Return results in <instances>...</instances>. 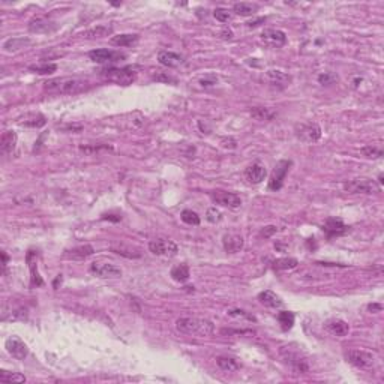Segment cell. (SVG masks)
<instances>
[{
	"label": "cell",
	"mask_w": 384,
	"mask_h": 384,
	"mask_svg": "<svg viewBox=\"0 0 384 384\" xmlns=\"http://www.w3.org/2000/svg\"><path fill=\"white\" fill-rule=\"evenodd\" d=\"M222 146L224 147H230V149H236L237 147V143L234 138H224L222 140Z\"/></svg>",
	"instance_id": "7dc6e473"
},
{
	"label": "cell",
	"mask_w": 384,
	"mask_h": 384,
	"mask_svg": "<svg viewBox=\"0 0 384 384\" xmlns=\"http://www.w3.org/2000/svg\"><path fill=\"white\" fill-rule=\"evenodd\" d=\"M93 254H95L93 246H90V245H80V246H75L72 249L65 251V258H68V260H86L87 257H90Z\"/></svg>",
	"instance_id": "44dd1931"
},
{
	"label": "cell",
	"mask_w": 384,
	"mask_h": 384,
	"mask_svg": "<svg viewBox=\"0 0 384 384\" xmlns=\"http://www.w3.org/2000/svg\"><path fill=\"white\" fill-rule=\"evenodd\" d=\"M176 329L189 336H197V338H206L210 336L215 332V326L212 321L197 317H182L176 321Z\"/></svg>",
	"instance_id": "7a4b0ae2"
},
{
	"label": "cell",
	"mask_w": 384,
	"mask_h": 384,
	"mask_svg": "<svg viewBox=\"0 0 384 384\" xmlns=\"http://www.w3.org/2000/svg\"><path fill=\"white\" fill-rule=\"evenodd\" d=\"M318 81L321 83V84H332V83H335V81H338V77L335 75V74H330V72H326V74H321L320 77H318Z\"/></svg>",
	"instance_id": "7bdbcfd3"
},
{
	"label": "cell",
	"mask_w": 384,
	"mask_h": 384,
	"mask_svg": "<svg viewBox=\"0 0 384 384\" xmlns=\"http://www.w3.org/2000/svg\"><path fill=\"white\" fill-rule=\"evenodd\" d=\"M90 273H93L98 278H104V279H116V278L122 276L120 267H117L111 263H102V261L92 263Z\"/></svg>",
	"instance_id": "30bf717a"
},
{
	"label": "cell",
	"mask_w": 384,
	"mask_h": 384,
	"mask_svg": "<svg viewBox=\"0 0 384 384\" xmlns=\"http://www.w3.org/2000/svg\"><path fill=\"white\" fill-rule=\"evenodd\" d=\"M140 36L135 33H125V35H117L111 38V44L117 47H132L138 42Z\"/></svg>",
	"instance_id": "83f0119b"
},
{
	"label": "cell",
	"mask_w": 384,
	"mask_h": 384,
	"mask_svg": "<svg viewBox=\"0 0 384 384\" xmlns=\"http://www.w3.org/2000/svg\"><path fill=\"white\" fill-rule=\"evenodd\" d=\"M324 329H326L330 335H333V336H345V335H348V332H350L348 323L344 321V320H339V318H332V320L326 321Z\"/></svg>",
	"instance_id": "d6986e66"
},
{
	"label": "cell",
	"mask_w": 384,
	"mask_h": 384,
	"mask_svg": "<svg viewBox=\"0 0 384 384\" xmlns=\"http://www.w3.org/2000/svg\"><path fill=\"white\" fill-rule=\"evenodd\" d=\"M281 356L284 359V362L297 374H305L309 371V365L305 360V357H302L297 351H291L287 347H282L281 350Z\"/></svg>",
	"instance_id": "8992f818"
},
{
	"label": "cell",
	"mask_w": 384,
	"mask_h": 384,
	"mask_svg": "<svg viewBox=\"0 0 384 384\" xmlns=\"http://www.w3.org/2000/svg\"><path fill=\"white\" fill-rule=\"evenodd\" d=\"M362 155H365L366 158H381L383 156V150L375 147V146H366L360 149Z\"/></svg>",
	"instance_id": "60d3db41"
},
{
	"label": "cell",
	"mask_w": 384,
	"mask_h": 384,
	"mask_svg": "<svg viewBox=\"0 0 384 384\" xmlns=\"http://www.w3.org/2000/svg\"><path fill=\"white\" fill-rule=\"evenodd\" d=\"M27 264H29V269H30V285L32 287H41L44 284L39 272H38V266H36V254L33 251H29L27 252Z\"/></svg>",
	"instance_id": "7402d4cb"
},
{
	"label": "cell",
	"mask_w": 384,
	"mask_h": 384,
	"mask_svg": "<svg viewBox=\"0 0 384 384\" xmlns=\"http://www.w3.org/2000/svg\"><path fill=\"white\" fill-rule=\"evenodd\" d=\"M29 69L35 74H41V75H47V74H53L57 71V65L56 63H44V65H32L29 66Z\"/></svg>",
	"instance_id": "d590c367"
},
{
	"label": "cell",
	"mask_w": 384,
	"mask_h": 384,
	"mask_svg": "<svg viewBox=\"0 0 384 384\" xmlns=\"http://www.w3.org/2000/svg\"><path fill=\"white\" fill-rule=\"evenodd\" d=\"M149 249L152 254L159 257H174L179 251V246L168 239H153L149 243Z\"/></svg>",
	"instance_id": "ba28073f"
},
{
	"label": "cell",
	"mask_w": 384,
	"mask_h": 384,
	"mask_svg": "<svg viewBox=\"0 0 384 384\" xmlns=\"http://www.w3.org/2000/svg\"><path fill=\"white\" fill-rule=\"evenodd\" d=\"M258 300H260L264 306H267V308H281V306L284 305V302L281 300V297H279L278 294H275L273 291H270V290L261 291V293L258 294Z\"/></svg>",
	"instance_id": "d4e9b609"
},
{
	"label": "cell",
	"mask_w": 384,
	"mask_h": 384,
	"mask_svg": "<svg viewBox=\"0 0 384 384\" xmlns=\"http://www.w3.org/2000/svg\"><path fill=\"white\" fill-rule=\"evenodd\" d=\"M101 75L108 80L113 81L116 84H122V86H129L137 80V71L131 66L126 68H108L104 69L101 72Z\"/></svg>",
	"instance_id": "3957f363"
},
{
	"label": "cell",
	"mask_w": 384,
	"mask_h": 384,
	"mask_svg": "<svg viewBox=\"0 0 384 384\" xmlns=\"http://www.w3.org/2000/svg\"><path fill=\"white\" fill-rule=\"evenodd\" d=\"M90 60H93L95 63H116L120 62L123 59H126V56L120 51H114V50H108V48H98L89 53Z\"/></svg>",
	"instance_id": "8fae6325"
},
{
	"label": "cell",
	"mask_w": 384,
	"mask_h": 384,
	"mask_svg": "<svg viewBox=\"0 0 384 384\" xmlns=\"http://www.w3.org/2000/svg\"><path fill=\"white\" fill-rule=\"evenodd\" d=\"M111 251L117 255H122V257H126V258H140L141 254L138 251H132L131 248H126V246H113Z\"/></svg>",
	"instance_id": "8d00e7d4"
},
{
	"label": "cell",
	"mask_w": 384,
	"mask_h": 384,
	"mask_svg": "<svg viewBox=\"0 0 384 384\" xmlns=\"http://www.w3.org/2000/svg\"><path fill=\"white\" fill-rule=\"evenodd\" d=\"M17 140H18V137L14 131H5L2 134V138H0V152L3 155L11 153L15 149Z\"/></svg>",
	"instance_id": "cb8c5ba5"
},
{
	"label": "cell",
	"mask_w": 384,
	"mask_h": 384,
	"mask_svg": "<svg viewBox=\"0 0 384 384\" xmlns=\"http://www.w3.org/2000/svg\"><path fill=\"white\" fill-rule=\"evenodd\" d=\"M158 62L167 68H179L185 63V59L177 54V53H173V51H159L158 53Z\"/></svg>",
	"instance_id": "e0dca14e"
},
{
	"label": "cell",
	"mask_w": 384,
	"mask_h": 384,
	"mask_svg": "<svg viewBox=\"0 0 384 384\" xmlns=\"http://www.w3.org/2000/svg\"><path fill=\"white\" fill-rule=\"evenodd\" d=\"M260 23H264V18H258V20H254V21H249L248 23V27H257Z\"/></svg>",
	"instance_id": "f907efd6"
},
{
	"label": "cell",
	"mask_w": 384,
	"mask_h": 384,
	"mask_svg": "<svg viewBox=\"0 0 384 384\" xmlns=\"http://www.w3.org/2000/svg\"><path fill=\"white\" fill-rule=\"evenodd\" d=\"M210 198L215 204L228 207V209H239L242 206V200L237 194L227 191H212Z\"/></svg>",
	"instance_id": "52a82bcc"
},
{
	"label": "cell",
	"mask_w": 384,
	"mask_h": 384,
	"mask_svg": "<svg viewBox=\"0 0 384 384\" xmlns=\"http://www.w3.org/2000/svg\"><path fill=\"white\" fill-rule=\"evenodd\" d=\"M245 176H246V179H248L251 183L258 185V183H261V182L266 179L267 170H266V167L261 165L260 162H255V164H252V165H249V167L246 168Z\"/></svg>",
	"instance_id": "ac0fdd59"
},
{
	"label": "cell",
	"mask_w": 384,
	"mask_h": 384,
	"mask_svg": "<svg viewBox=\"0 0 384 384\" xmlns=\"http://www.w3.org/2000/svg\"><path fill=\"white\" fill-rule=\"evenodd\" d=\"M251 116L258 122H270L276 117V111L267 107H254L251 110Z\"/></svg>",
	"instance_id": "4316f807"
},
{
	"label": "cell",
	"mask_w": 384,
	"mask_h": 384,
	"mask_svg": "<svg viewBox=\"0 0 384 384\" xmlns=\"http://www.w3.org/2000/svg\"><path fill=\"white\" fill-rule=\"evenodd\" d=\"M191 276L188 264H177L171 269V278L177 282H186Z\"/></svg>",
	"instance_id": "1f68e13d"
},
{
	"label": "cell",
	"mask_w": 384,
	"mask_h": 384,
	"mask_svg": "<svg viewBox=\"0 0 384 384\" xmlns=\"http://www.w3.org/2000/svg\"><path fill=\"white\" fill-rule=\"evenodd\" d=\"M111 33H113L111 26H96V27H92V29L86 30L83 33V38L84 39H101V38H105Z\"/></svg>",
	"instance_id": "484cf974"
},
{
	"label": "cell",
	"mask_w": 384,
	"mask_h": 384,
	"mask_svg": "<svg viewBox=\"0 0 384 384\" xmlns=\"http://www.w3.org/2000/svg\"><path fill=\"white\" fill-rule=\"evenodd\" d=\"M233 11L240 17H251L258 11V6L254 3H248V2H240L233 6Z\"/></svg>",
	"instance_id": "4dcf8cb0"
},
{
	"label": "cell",
	"mask_w": 384,
	"mask_h": 384,
	"mask_svg": "<svg viewBox=\"0 0 384 384\" xmlns=\"http://www.w3.org/2000/svg\"><path fill=\"white\" fill-rule=\"evenodd\" d=\"M261 39L270 47H282L287 44V35L279 29H266L261 33Z\"/></svg>",
	"instance_id": "2e32d148"
},
{
	"label": "cell",
	"mask_w": 384,
	"mask_h": 384,
	"mask_svg": "<svg viewBox=\"0 0 384 384\" xmlns=\"http://www.w3.org/2000/svg\"><path fill=\"white\" fill-rule=\"evenodd\" d=\"M56 24L48 21L47 18L44 17H36L33 18L30 23H29V30L33 32V33H47V32H53L56 30Z\"/></svg>",
	"instance_id": "603a6c76"
},
{
	"label": "cell",
	"mask_w": 384,
	"mask_h": 384,
	"mask_svg": "<svg viewBox=\"0 0 384 384\" xmlns=\"http://www.w3.org/2000/svg\"><path fill=\"white\" fill-rule=\"evenodd\" d=\"M180 218L188 225H198L200 224V216L195 212H192V210H183Z\"/></svg>",
	"instance_id": "74e56055"
},
{
	"label": "cell",
	"mask_w": 384,
	"mask_h": 384,
	"mask_svg": "<svg viewBox=\"0 0 384 384\" xmlns=\"http://www.w3.org/2000/svg\"><path fill=\"white\" fill-rule=\"evenodd\" d=\"M2 258H3L2 266H3V269H6V266H8V255H6V252H2Z\"/></svg>",
	"instance_id": "816d5d0a"
},
{
	"label": "cell",
	"mask_w": 384,
	"mask_h": 384,
	"mask_svg": "<svg viewBox=\"0 0 384 384\" xmlns=\"http://www.w3.org/2000/svg\"><path fill=\"white\" fill-rule=\"evenodd\" d=\"M231 317H239V318H246V320H251V321H254L255 318L254 317H251V315H248L245 311H242V309H233V311H230L228 312Z\"/></svg>",
	"instance_id": "bcb514c9"
},
{
	"label": "cell",
	"mask_w": 384,
	"mask_h": 384,
	"mask_svg": "<svg viewBox=\"0 0 384 384\" xmlns=\"http://www.w3.org/2000/svg\"><path fill=\"white\" fill-rule=\"evenodd\" d=\"M30 44H32V41L27 39V38H11V39L5 41L3 50L6 53H12V51H18V50H21V48H24Z\"/></svg>",
	"instance_id": "f1b7e54d"
},
{
	"label": "cell",
	"mask_w": 384,
	"mask_h": 384,
	"mask_svg": "<svg viewBox=\"0 0 384 384\" xmlns=\"http://www.w3.org/2000/svg\"><path fill=\"white\" fill-rule=\"evenodd\" d=\"M296 135L306 143H315L321 137V128L315 123H303L296 128Z\"/></svg>",
	"instance_id": "7c38bea8"
},
{
	"label": "cell",
	"mask_w": 384,
	"mask_h": 384,
	"mask_svg": "<svg viewBox=\"0 0 384 384\" xmlns=\"http://www.w3.org/2000/svg\"><path fill=\"white\" fill-rule=\"evenodd\" d=\"M290 167H291V161H285V159L279 161V162L275 165V168H273V171H272V176H270V180H269V189H272V191H279V189L282 188L284 180H285V176H287Z\"/></svg>",
	"instance_id": "9c48e42d"
},
{
	"label": "cell",
	"mask_w": 384,
	"mask_h": 384,
	"mask_svg": "<svg viewBox=\"0 0 384 384\" xmlns=\"http://www.w3.org/2000/svg\"><path fill=\"white\" fill-rule=\"evenodd\" d=\"M278 321H279L282 330H290L294 324V314L290 311H282L278 314Z\"/></svg>",
	"instance_id": "836d02e7"
},
{
	"label": "cell",
	"mask_w": 384,
	"mask_h": 384,
	"mask_svg": "<svg viewBox=\"0 0 384 384\" xmlns=\"http://www.w3.org/2000/svg\"><path fill=\"white\" fill-rule=\"evenodd\" d=\"M59 282H62V275H59L57 278H56V281H54V288L57 290V285H59Z\"/></svg>",
	"instance_id": "f5cc1de1"
},
{
	"label": "cell",
	"mask_w": 384,
	"mask_h": 384,
	"mask_svg": "<svg viewBox=\"0 0 384 384\" xmlns=\"http://www.w3.org/2000/svg\"><path fill=\"white\" fill-rule=\"evenodd\" d=\"M216 363H218V366H219L222 371H225V372H234V371H239V369H240V363H239L236 359H233V357L219 356V357L216 359Z\"/></svg>",
	"instance_id": "f546056e"
},
{
	"label": "cell",
	"mask_w": 384,
	"mask_h": 384,
	"mask_svg": "<svg viewBox=\"0 0 384 384\" xmlns=\"http://www.w3.org/2000/svg\"><path fill=\"white\" fill-rule=\"evenodd\" d=\"M344 357L348 363H351L353 366L363 369V371L372 369L377 363L375 356L366 350H348V351H345Z\"/></svg>",
	"instance_id": "277c9868"
},
{
	"label": "cell",
	"mask_w": 384,
	"mask_h": 384,
	"mask_svg": "<svg viewBox=\"0 0 384 384\" xmlns=\"http://www.w3.org/2000/svg\"><path fill=\"white\" fill-rule=\"evenodd\" d=\"M266 81L276 89H285L291 83V77L279 69H270L266 72Z\"/></svg>",
	"instance_id": "9a60e30c"
},
{
	"label": "cell",
	"mask_w": 384,
	"mask_h": 384,
	"mask_svg": "<svg viewBox=\"0 0 384 384\" xmlns=\"http://www.w3.org/2000/svg\"><path fill=\"white\" fill-rule=\"evenodd\" d=\"M0 381H2V383H24L26 377L18 374V372L2 371V372H0Z\"/></svg>",
	"instance_id": "e575fe53"
},
{
	"label": "cell",
	"mask_w": 384,
	"mask_h": 384,
	"mask_svg": "<svg viewBox=\"0 0 384 384\" xmlns=\"http://www.w3.org/2000/svg\"><path fill=\"white\" fill-rule=\"evenodd\" d=\"M80 149H81L83 152H86V153H93V152H99V150H104V149L113 150V146H108V144H101V146H93V147L81 146Z\"/></svg>",
	"instance_id": "ee69618b"
},
{
	"label": "cell",
	"mask_w": 384,
	"mask_h": 384,
	"mask_svg": "<svg viewBox=\"0 0 384 384\" xmlns=\"http://www.w3.org/2000/svg\"><path fill=\"white\" fill-rule=\"evenodd\" d=\"M276 231H278V228H276L275 225H267V227H264V228L261 230L260 236H261V237H266V239H269V237H272V236H273Z\"/></svg>",
	"instance_id": "f6af8a7d"
},
{
	"label": "cell",
	"mask_w": 384,
	"mask_h": 384,
	"mask_svg": "<svg viewBox=\"0 0 384 384\" xmlns=\"http://www.w3.org/2000/svg\"><path fill=\"white\" fill-rule=\"evenodd\" d=\"M213 17L221 23H228L231 20V12L225 8H216L213 11Z\"/></svg>",
	"instance_id": "ab89813d"
},
{
	"label": "cell",
	"mask_w": 384,
	"mask_h": 384,
	"mask_svg": "<svg viewBox=\"0 0 384 384\" xmlns=\"http://www.w3.org/2000/svg\"><path fill=\"white\" fill-rule=\"evenodd\" d=\"M344 189L350 194H374L380 191V186L369 179H354L344 183Z\"/></svg>",
	"instance_id": "5b68a950"
},
{
	"label": "cell",
	"mask_w": 384,
	"mask_h": 384,
	"mask_svg": "<svg viewBox=\"0 0 384 384\" xmlns=\"http://www.w3.org/2000/svg\"><path fill=\"white\" fill-rule=\"evenodd\" d=\"M47 123V120H45V117L42 116V114H36V116H33L32 119H27L26 122H23V125L24 126H29V128H41V126H44Z\"/></svg>",
	"instance_id": "f35d334b"
},
{
	"label": "cell",
	"mask_w": 384,
	"mask_h": 384,
	"mask_svg": "<svg viewBox=\"0 0 384 384\" xmlns=\"http://www.w3.org/2000/svg\"><path fill=\"white\" fill-rule=\"evenodd\" d=\"M222 245H224V249L228 252V254H236L239 251L243 249V245H245V240L242 236L239 234H225L222 237Z\"/></svg>",
	"instance_id": "ffe728a7"
},
{
	"label": "cell",
	"mask_w": 384,
	"mask_h": 384,
	"mask_svg": "<svg viewBox=\"0 0 384 384\" xmlns=\"http://www.w3.org/2000/svg\"><path fill=\"white\" fill-rule=\"evenodd\" d=\"M299 261L296 258H291V257H285V258H278L273 261V269L275 270H291L294 267H297Z\"/></svg>",
	"instance_id": "d6a6232c"
},
{
	"label": "cell",
	"mask_w": 384,
	"mask_h": 384,
	"mask_svg": "<svg viewBox=\"0 0 384 384\" xmlns=\"http://www.w3.org/2000/svg\"><path fill=\"white\" fill-rule=\"evenodd\" d=\"M5 348L6 351L17 360H24L29 354V348L27 345L17 336H12V338H8L6 342H5Z\"/></svg>",
	"instance_id": "4fadbf2b"
},
{
	"label": "cell",
	"mask_w": 384,
	"mask_h": 384,
	"mask_svg": "<svg viewBox=\"0 0 384 384\" xmlns=\"http://www.w3.org/2000/svg\"><path fill=\"white\" fill-rule=\"evenodd\" d=\"M102 219H110V221H116V222H117V221L122 219V216H120V215H111V213L107 215V213H105V215H102Z\"/></svg>",
	"instance_id": "681fc988"
},
{
	"label": "cell",
	"mask_w": 384,
	"mask_h": 384,
	"mask_svg": "<svg viewBox=\"0 0 384 384\" xmlns=\"http://www.w3.org/2000/svg\"><path fill=\"white\" fill-rule=\"evenodd\" d=\"M221 212L216 209V207H210L209 210H207V213H206V219L209 221V222H212V224H215V222H219L221 221Z\"/></svg>",
	"instance_id": "b9f144b4"
},
{
	"label": "cell",
	"mask_w": 384,
	"mask_h": 384,
	"mask_svg": "<svg viewBox=\"0 0 384 384\" xmlns=\"http://www.w3.org/2000/svg\"><path fill=\"white\" fill-rule=\"evenodd\" d=\"M368 309H369L371 312H381L383 305H380V303H371V305L368 306Z\"/></svg>",
	"instance_id": "c3c4849f"
},
{
	"label": "cell",
	"mask_w": 384,
	"mask_h": 384,
	"mask_svg": "<svg viewBox=\"0 0 384 384\" xmlns=\"http://www.w3.org/2000/svg\"><path fill=\"white\" fill-rule=\"evenodd\" d=\"M90 87V81L78 77L51 78L44 83V90L54 95H77Z\"/></svg>",
	"instance_id": "6da1fadb"
},
{
	"label": "cell",
	"mask_w": 384,
	"mask_h": 384,
	"mask_svg": "<svg viewBox=\"0 0 384 384\" xmlns=\"http://www.w3.org/2000/svg\"><path fill=\"white\" fill-rule=\"evenodd\" d=\"M323 231L327 237H338L342 236L348 231V227L338 218H329L326 219V222L323 224Z\"/></svg>",
	"instance_id": "5bb4252c"
}]
</instances>
